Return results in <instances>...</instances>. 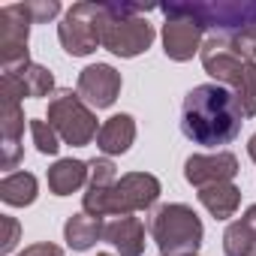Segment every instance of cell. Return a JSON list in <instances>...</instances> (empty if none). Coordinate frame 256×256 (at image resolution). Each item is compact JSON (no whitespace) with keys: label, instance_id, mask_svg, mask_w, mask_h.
I'll return each mask as SVG.
<instances>
[{"label":"cell","instance_id":"4fadbf2b","mask_svg":"<svg viewBox=\"0 0 256 256\" xmlns=\"http://www.w3.org/2000/svg\"><path fill=\"white\" fill-rule=\"evenodd\" d=\"M120 256H142L145 253V226L139 217L126 214V217H114L112 223H106V235H102Z\"/></svg>","mask_w":256,"mask_h":256},{"label":"cell","instance_id":"4316f807","mask_svg":"<svg viewBox=\"0 0 256 256\" xmlns=\"http://www.w3.org/2000/svg\"><path fill=\"white\" fill-rule=\"evenodd\" d=\"M241 223L247 226V232L253 235V241H256V205H250L247 211H244V217H241Z\"/></svg>","mask_w":256,"mask_h":256},{"label":"cell","instance_id":"5bb4252c","mask_svg":"<svg viewBox=\"0 0 256 256\" xmlns=\"http://www.w3.org/2000/svg\"><path fill=\"white\" fill-rule=\"evenodd\" d=\"M88 163H82V160H72V157H66V160H58L52 169H48V190L54 193V196H70V193H76L78 187H84L88 184Z\"/></svg>","mask_w":256,"mask_h":256},{"label":"cell","instance_id":"ac0fdd59","mask_svg":"<svg viewBox=\"0 0 256 256\" xmlns=\"http://www.w3.org/2000/svg\"><path fill=\"white\" fill-rule=\"evenodd\" d=\"M16 76L22 78V84H24L30 100H42V96H48L54 90V76L46 66H40V64H28V66L16 70Z\"/></svg>","mask_w":256,"mask_h":256},{"label":"cell","instance_id":"52a82bcc","mask_svg":"<svg viewBox=\"0 0 256 256\" xmlns=\"http://www.w3.org/2000/svg\"><path fill=\"white\" fill-rule=\"evenodd\" d=\"M58 40H60L64 52L72 58H88L90 52H96V46H102L100 4H90V0L72 4L66 10L64 22L58 24Z\"/></svg>","mask_w":256,"mask_h":256},{"label":"cell","instance_id":"7a4b0ae2","mask_svg":"<svg viewBox=\"0 0 256 256\" xmlns=\"http://www.w3.org/2000/svg\"><path fill=\"white\" fill-rule=\"evenodd\" d=\"M202 66L217 84L229 88L241 114L256 118V60L247 54V48L232 36H208L202 42Z\"/></svg>","mask_w":256,"mask_h":256},{"label":"cell","instance_id":"9a60e30c","mask_svg":"<svg viewBox=\"0 0 256 256\" xmlns=\"http://www.w3.org/2000/svg\"><path fill=\"white\" fill-rule=\"evenodd\" d=\"M106 235V226L100 217H90V214H72L66 223H64V238L70 244V250H90L100 238Z\"/></svg>","mask_w":256,"mask_h":256},{"label":"cell","instance_id":"7c38bea8","mask_svg":"<svg viewBox=\"0 0 256 256\" xmlns=\"http://www.w3.org/2000/svg\"><path fill=\"white\" fill-rule=\"evenodd\" d=\"M136 142V120L133 114H112L108 120H102L100 133H96V148L106 157H118L126 154Z\"/></svg>","mask_w":256,"mask_h":256},{"label":"cell","instance_id":"83f0119b","mask_svg":"<svg viewBox=\"0 0 256 256\" xmlns=\"http://www.w3.org/2000/svg\"><path fill=\"white\" fill-rule=\"evenodd\" d=\"M247 154H250V160L256 163V133H253V136L247 139Z\"/></svg>","mask_w":256,"mask_h":256},{"label":"cell","instance_id":"30bf717a","mask_svg":"<svg viewBox=\"0 0 256 256\" xmlns=\"http://www.w3.org/2000/svg\"><path fill=\"white\" fill-rule=\"evenodd\" d=\"M238 175V157L232 151H217V154H193L184 163V178L193 187H211L232 181Z\"/></svg>","mask_w":256,"mask_h":256},{"label":"cell","instance_id":"484cf974","mask_svg":"<svg viewBox=\"0 0 256 256\" xmlns=\"http://www.w3.org/2000/svg\"><path fill=\"white\" fill-rule=\"evenodd\" d=\"M18 256H64V250H60L58 244H52V241H40V244L24 247Z\"/></svg>","mask_w":256,"mask_h":256},{"label":"cell","instance_id":"cb8c5ba5","mask_svg":"<svg viewBox=\"0 0 256 256\" xmlns=\"http://www.w3.org/2000/svg\"><path fill=\"white\" fill-rule=\"evenodd\" d=\"M0 226H4V238H0V253L10 256V253L18 247V241H22V226H18V220H16V217H0Z\"/></svg>","mask_w":256,"mask_h":256},{"label":"cell","instance_id":"44dd1931","mask_svg":"<svg viewBox=\"0 0 256 256\" xmlns=\"http://www.w3.org/2000/svg\"><path fill=\"white\" fill-rule=\"evenodd\" d=\"M88 169H90L88 172V190H106V187H114L118 184V166L108 157L90 160Z\"/></svg>","mask_w":256,"mask_h":256},{"label":"cell","instance_id":"2e32d148","mask_svg":"<svg viewBox=\"0 0 256 256\" xmlns=\"http://www.w3.org/2000/svg\"><path fill=\"white\" fill-rule=\"evenodd\" d=\"M199 202L208 208L211 217L229 220V217L238 211V205H241V190H238L232 181L211 184V187H202V190H199Z\"/></svg>","mask_w":256,"mask_h":256},{"label":"cell","instance_id":"6da1fadb","mask_svg":"<svg viewBox=\"0 0 256 256\" xmlns=\"http://www.w3.org/2000/svg\"><path fill=\"white\" fill-rule=\"evenodd\" d=\"M241 108L229 88L196 84L181 102V133L196 145H229L241 133Z\"/></svg>","mask_w":256,"mask_h":256},{"label":"cell","instance_id":"ba28073f","mask_svg":"<svg viewBox=\"0 0 256 256\" xmlns=\"http://www.w3.org/2000/svg\"><path fill=\"white\" fill-rule=\"evenodd\" d=\"M34 18L28 16L24 4H10L0 10V66L4 72H16L30 64L28 40H30Z\"/></svg>","mask_w":256,"mask_h":256},{"label":"cell","instance_id":"d4e9b609","mask_svg":"<svg viewBox=\"0 0 256 256\" xmlns=\"http://www.w3.org/2000/svg\"><path fill=\"white\" fill-rule=\"evenodd\" d=\"M22 154H24L22 142H6V139H0V166H4V169H16V166L22 163Z\"/></svg>","mask_w":256,"mask_h":256},{"label":"cell","instance_id":"7402d4cb","mask_svg":"<svg viewBox=\"0 0 256 256\" xmlns=\"http://www.w3.org/2000/svg\"><path fill=\"white\" fill-rule=\"evenodd\" d=\"M30 136L40 154H58L60 151V136L54 133V126L42 118H30Z\"/></svg>","mask_w":256,"mask_h":256},{"label":"cell","instance_id":"8fae6325","mask_svg":"<svg viewBox=\"0 0 256 256\" xmlns=\"http://www.w3.org/2000/svg\"><path fill=\"white\" fill-rule=\"evenodd\" d=\"M202 28L184 16H166V24H163V52L169 60H193V54L202 52Z\"/></svg>","mask_w":256,"mask_h":256},{"label":"cell","instance_id":"ffe728a7","mask_svg":"<svg viewBox=\"0 0 256 256\" xmlns=\"http://www.w3.org/2000/svg\"><path fill=\"white\" fill-rule=\"evenodd\" d=\"M24 136V112L22 102H4L0 106V139L22 142Z\"/></svg>","mask_w":256,"mask_h":256},{"label":"cell","instance_id":"9c48e42d","mask_svg":"<svg viewBox=\"0 0 256 256\" xmlns=\"http://www.w3.org/2000/svg\"><path fill=\"white\" fill-rule=\"evenodd\" d=\"M78 96L96 112V108H108L114 106L118 94H120V72L112 64H90L78 72Z\"/></svg>","mask_w":256,"mask_h":256},{"label":"cell","instance_id":"277c9868","mask_svg":"<svg viewBox=\"0 0 256 256\" xmlns=\"http://www.w3.org/2000/svg\"><path fill=\"white\" fill-rule=\"evenodd\" d=\"M142 12L148 10L136 4H100L102 48H108L118 58H136L148 52L154 42V28Z\"/></svg>","mask_w":256,"mask_h":256},{"label":"cell","instance_id":"603a6c76","mask_svg":"<svg viewBox=\"0 0 256 256\" xmlns=\"http://www.w3.org/2000/svg\"><path fill=\"white\" fill-rule=\"evenodd\" d=\"M24 10L34 18V24H48L52 18L60 16V4H58V0H30V4H24Z\"/></svg>","mask_w":256,"mask_h":256},{"label":"cell","instance_id":"d6986e66","mask_svg":"<svg viewBox=\"0 0 256 256\" xmlns=\"http://www.w3.org/2000/svg\"><path fill=\"white\" fill-rule=\"evenodd\" d=\"M253 250H256V241L247 232V226L241 220L229 223L223 232V253L226 256H253Z\"/></svg>","mask_w":256,"mask_h":256},{"label":"cell","instance_id":"3957f363","mask_svg":"<svg viewBox=\"0 0 256 256\" xmlns=\"http://www.w3.org/2000/svg\"><path fill=\"white\" fill-rule=\"evenodd\" d=\"M160 199V181L148 172H126L118 178L114 187L106 190H88L82 199L84 214L90 217H126V214H136V211H148L154 208V202Z\"/></svg>","mask_w":256,"mask_h":256},{"label":"cell","instance_id":"e0dca14e","mask_svg":"<svg viewBox=\"0 0 256 256\" xmlns=\"http://www.w3.org/2000/svg\"><path fill=\"white\" fill-rule=\"evenodd\" d=\"M36 193H40V184H36V175H30V172H10L0 181V199L12 208L34 205Z\"/></svg>","mask_w":256,"mask_h":256},{"label":"cell","instance_id":"5b68a950","mask_svg":"<svg viewBox=\"0 0 256 256\" xmlns=\"http://www.w3.org/2000/svg\"><path fill=\"white\" fill-rule=\"evenodd\" d=\"M154 244L160 247V256H196L202 247V220L199 214L184 202L160 205L148 223Z\"/></svg>","mask_w":256,"mask_h":256},{"label":"cell","instance_id":"8992f818","mask_svg":"<svg viewBox=\"0 0 256 256\" xmlns=\"http://www.w3.org/2000/svg\"><path fill=\"white\" fill-rule=\"evenodd\" d=\"M46 120L54 126V133L60 136L64 145L72 148H84L96 139L100 126H96V114L94 108L78 96V90H54V96L48 100V114Z\"/></svg>","mask_w":256,"mask_h":256},{"label":"cell","instance_id":"f1b7e54d","mask_svg":"<svg viewBox=\"0 0 256 256\" xmlns=\"http://www.w3.org/2000/svg\"><path fill=\"white\" fill-rule=\"evenodd\" d=\"M96 256H112V253H96Z\"/></svg>","mask_w":256,"mask_h":256}]
</instances>
